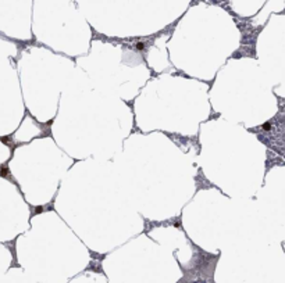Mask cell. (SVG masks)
Wrapping results in <instances>:
<instances>
[{"label":"cell","instance_id":"obj_1","mask_svg":"<svg viewBox=\"0 0 285 283\" xmlns=\"http://www.w3.org/2000/svg\"><path fill=\"white\" fill-rule=\"evenodd\" d=\"M0 176H6V178L8 176V171L6 167H0Z\"/></svg>","mask_w":285,"mask_h":283},{"label":"cell","instance_id":"obj_2","mask_svg":"<svg viewBox=\"0 0 285 283\" xmlns=\"http://www.w3.org/2000/svg\"><path fill=\"white\" fill-rule=\"evenodd\" d=\"M145 47V43H138V49H143Z\"/></svg>","mask_w":285,"mask_h":283}]
</instances>
